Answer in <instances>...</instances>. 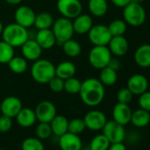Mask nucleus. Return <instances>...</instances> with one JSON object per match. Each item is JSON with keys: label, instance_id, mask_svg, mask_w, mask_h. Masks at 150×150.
<instances>
[{"label": "nucleus", "instance_id": "obj_1", "mask_svg": "<svg viewBox=\"0 0 150 150\" xmlns=\"http://www.w3.org/2000/svg\"><path fill=\"white\" fill-rule=\"evenodd\" d=\"M81 101L88 106L95 107L99 105L105 96V89L103 83L96 78H88L81 82L79 92Z\"/></svg>", "mask_w": 150, "mask_h": 150}, {"label": "nucleus", "instance_id": "obj_2", "mask_svg": "<svg viewBox=\"0 0 150 150\" xmlns=\"http://www.w3.org/2000/svg\"><path fill=\"white\" fill-rule=\"evenodd\" d=\"M56 66L47 59H37L31 67L33 80L40 84H48L56 76Z\"/></svg>", "mask_w": 150, "mask_h": 150}, {"label": "nucleus", "instance_id": "obj_3", "mask_svg": "<svg viewBox=\"0 0 150 150\" xmlns=\"http://www.w3.org/2000/svg\"><path fill=\"white\" fill-rule=\"evenodd\" d=\"M1 35L3 37V41L13 48L21 47L28 40V28L17 24L16 22L5 27Z\"/></svg>", "mask_w": 150, "mask_h": 150}, {"label": "nucleus", "instance_id": "obj_4", "mask_svg": "<svg viewBox=\"0 0 150 150\" xmlns=\"http://www.w3.org/2000/svg\"><path fill=\"white\" fill-rule=\"evenodd\" d=\"M51 30L55 35L57 42L60 45H62L65 41L71 39L74 33L72 21L64 17H61L55 21Z\"/></svg>", "mask_w": 150, "mask_h": 150}, {"label": "nucleus", "instance_id": "obj_5", "mask_svg": "<svg viewBox=\"0 0 150 150\" xmlns=\"http://www.w3.org/2000/svg\"><path fill=\"white\" fill-rule=\"evenodd\" d=\"M123 16L126 24L139 27L146 21V11L140 4L130 3L124 7Z\"/></svg>", "mask_w": 150, "mask_h": 150}, {"label": "nucleus", "instance_id": "obj_6", "mask_svg": "<svg viewBox=\"0 0 150 150\" xmlns=\"http://www.w3.org/2000/svg\"><path fill=\"white\" fill-rule=\"evenodd\" d=\"M111 58V53L107 46H94L88 54V61L96 69H103L108 66Z\"/></svg>", "mask_w": 150, "mask_h": 150}, {"label": "nucleus", "instance_id": "obj_7", "mask_svg": "<svg viewBox=\"0 0 150 150\" xmlns=\"http://www.w3.org/2000/svg\"><path fill=\"white\" fill-rule=\"evenodd\" d=\"M57 7L59 13L69 20L76 18L82 12V5L80 0H57Z\"/></svg>", "mask_w": 150, "mask_h": 150}, {"label": "nucleus", "instance_id": "obj_8", "mask_svg": "<svg viewBox=\"0 0 150 150\" xmlns=\"http://www.w3.org/2000/svg\"><path fill=\"white\" fill-rule=\"evenodd\" d=\"M88 39L94 46H108L112 35L107 26L96 25L88 31Z\"/></svg>", "mask_w": 150, "mask_h": 150}, {"label": "nucleus", "instance_id": "obj_9", "mask_svg": "<svg viewBox=\"0 0 150 150\" xmlns=\"http://www.w3.org/2000/svg\"><path fill=\"white\" fill-rule=\"evenodd\" d=\"M103 134H104L110 143L123 142L125 137V131L124 125L118 124L115 120L107 121L104 125Z\"/></svg>", "mask_w": 150, "mask_h": 150}, {"label": "nucleus", "instance_id": "obj_10", "mask_svg": "<svg viewBox=\"0 0 150 150\" xmlns=\"http://www.w3.org/2000/svg\"><path fill=\"white\" fill-rule=\"evenodd\" d=\"M36 119L42 123H50L57 115L56 106L50 101H42L37 104L35 110Z\"/></svg>", "mask_w": 150, "mask_h": 150}, {"label": "nucleus", "instance_id": "obj_11", "mask_svg": "<svg viewBox=\"0 0 150 150\" xmlns=\"http://www.w3.org/2000/svg\"><path fill=\"white\" fill-rule=\"evenodd\" d=\"M35 16L36 14L35 13L34 10L28 6H20L14 13V19L16 23L26 28L34 26Z\"/></svg>", "mask_w": 150, "mask_h": 150}, {"label": "nucleus", "instance_id": "obj_12", "mask_svg": "<svg viewBox=\"0 0 150 150\" xmlns=\"http://www.w3.org/2000/svg\"><path fill=\"white\" fill-rule=\"evenodd\" d=\"M83 120L85 122L86 128H88L92 131L102 130L107 122L106 116L100 110H91L88 112Z\"/></svg>", "mask_w": 150, "mask_h": 150}, {"label": "nucleus", "instance_id": "obj_13", "mask_svg": "<svg viewBox=\"0 0 150 150\" xmlns=\"http://www.w3.org/2000/svg\"><path fill=\"white\" fill-rule=\"evenodd\" d=\"M22 108L21 101L16 96H8L5 98L0 105L2 114L10 117H15Z\"/></svg>", "mask_w": 150, "mask_h": 150}, {"label": "nucleus", "instance_id": "obj_14", "mask_svg": "<svg viewBox=\"0 0 150 150\" xmlns=\"http://www.w3.org/2000/svg\"><path fill=\"white\" fill-rule=\"evenodd\" d=\"M58 144L62 150H81L82 146L80 136L69 132L59 137Z\"/></svg>", "mask_w": 150, "mask_h": 150}, {"label": "nucleus", "instance_id": "obj_15", "mask_svg": "<svg viewBox=\"0 0 150 150\" xmlns=\"http://www.w3.org/2000/svg\"><path fill=\"white\" fill-rule=\"evenodd\" d=\"M148 88L147 79L142 74H134L131 76L127 81V88L132 95L139 96L146 92Z\"/></svg>", "mask_w": 150, "mask_h": 150}, {"label": "nucleus", "instance_id": "obj_16", "mask_svg": "<svg viewBox=\"0 0 150 150\" xmlns=\"http://www.w3.org/2000/svg\"><path fill=\"white\" fill-rule=\"evenodd\" d=\"M21 52L23 57L29 61H35L39 59L42 56V49L37 43L35 40L28 39L22 46H21Z\"/></svg>", "mask_w": 150, "mask_h": 150}, {"label": "nucleus", "instance_id": "obj_17", "mask_svg": "<svg viewBox=\"0 0 150 150\" xmlns=\"http://www.w3.org/2000/svg\"><path fill=\"white\" fill-rule=\"evenodd\" d=\"M112 116L113 120L122 125H125L131 122L132 110L128 104L117 103L113 108Z\"/></svg>", "mask_w": 150, "mask_h": 150}, {"label": "nucleus", "instance_id": "obj_18", "mask_svg": "<svg viewBox=\"0 0 150 150\" xmlns=\"http://www.w3.org/2000/svg\"><path fill=\"white\" fill-rule=\"evenodd\" d=\"M108 48L111 54H114L117 57H121L128 51L129 44L123 35L112 36L108 44Z\"/></svg>", "mask_w": 150, "mask_h": 150}, {"label": "nucleus", "instance_id": "obj_19", "mask_svg": "<svg viewBox=\"0 0 150 150\" xmlns=\"http://www.w3.org/2000/svg\"><path fill=\"white\" fill-rule=\"evenodd\" d=\"M72 27L74 33H77L79 35L87 34L93 27V20L91 16L88 14H80L73 19Z\"/></svg>", "mask_w": 150, "mask_h": 150}, {"label": "nucleus", "instance_id": "obj_20", "mask_svg": "<svg viewBox=\"0 0 150 150\" xmlns=\"http://www.w3.org/2000/svg\"><path fill=\"white\" fill-rule=\"evenodd\" d=\"M35 40L37 42V43L41 46L42 50L51 49L57 42L55 35L52 30L50 28L38 30Z\"/></svg>", "mask_w": 150, "mask_h": 150}, {"label": "nucleus", "instance_id": "obj_21", "mask_svg": "<svg viewBox=\"0 0 150 150\" xmlns=\"http://www.w3.org/2000/svg\"><path fill=\"white\" fill-rule=\"evenodd\" d=\"M134 61L142 68L150 67V44H143L136 50Z\"/></svg>", "mask_w": 150, "mask_h": 150}, {"label": "nucleus", "instance_id": "obj_22", "mask_svg": "<svg viewBox=\"0 0 150 150\" xmlns=\"http://www.w3.org/2000/svg\"><path fill=\"white\" fill-rule=\"evenodd\" d=\"M18 124L22 127H30L35 125L36 121V116L35 110L29 108H22L15 117Z\"/></svg>", "mask_w": 150, "mask_h": 150}, {"label": "nucleus", "instance_id": "obj_23", "mask_svg": "<svg viewBox=\"0 0 150 150\" xmlns=\"http://www.w3.org/2000/svg\"><path fill=\"white\" fill-rule=\"evenodd\" d=\"M56 76L63 79L64 81L73 77L76 72V66L71 61H64L61 62L56 67Z\"/></svg>", "mask_w": 150, "mask_h": 150}, {"label": "nucleus", "instance_id": "obj_24", "mask_svg": "<svg viewBox=\"0 0 150 150\" xmlns=\"http://www.w3.org/2000/svg\"><path fill=\"white\" fill-rule=\"evenodd\" d=\"M68 123L69 121L64 116L56 115V117L50 123L52 133H54L57 137L64 134L68 132Z\"/></svg>", "mask_w": 150, "mask_h": 150}, {"label": "nucleus", "instance_id": "obj_25", "mask_svg": "<svg viewBox=\"0 0 150 150\" xmlns=\"http://www.w3.org/2000/svg\"><path fill=\"white\" fill-rule=\"evenodd\" d=\"M131 122L134 126L138 128H142V127L146 126L150 123L149 111L145 110L141 108L139 110H136L135 111L132 112Z\"/></svg>", "mask_w": 150, "mask_h": 150}, {"label": "nucleus", "instance_id": "obj_26", "mask_svg": "<svg viewBox=\"0 0 150 150\" xmlns=\"http://www.w3.org/2000/svg\"><path fill=\"white\" fill-rule=\"evenodd\" d=\"M88 9L92 15L103 17L108 11V3L106 0H88Z\"/></svg>", "mask_w": 150, "mask_h": 150}, {"label": "nucleus", "instance_id": "obj_27", "mask_svg": "<svg viewBox=\"0 0 150 150\" xmlns=\"http://www.w3.org/2000/svg\"><path fill=\"white\" fill-rule=\"evenodd\" d=\"M99 81L103 83V86H112L117 81V71L106 66L101 69L100 72V79Z\"/></svg>", "mask_w": 150, "mask_h": 150}, {"label": "nucleus", "instance_id": "obj_28", "mask_svg": "<svg viewBox=\"0 0 150 150\" xmlns=\"http://www.w3.org/2000/svg\"><path fill=\"white\" fill-rule=\"evenodd\" d=\"M53 22H54V20H53L52 15L49 13L43 12V13H40L36 14L34 26L38 30L48 29L52 27Z\"/></svg>", "mask_w": 150, "mask_h": 150}, {"label": "nucleus", "instance_id": "obj_29", "mask_svg": "<svg viewBox=\"0 0 150 150\" xmlns=\"http://www.w3.org/2000/svg\"><path fill=\"white\" fill-rule=\"evenodd\" d=\"M63 50L65 55L70 57H77L81 53V44L73 39H69L62 44Z\"/></svg>", "mask_w": 150, "mask_h": 150}, {"label": "nucleus", "instance_id": "obj_30", "mask_svg": "<svg viewBox=\"0 0 150 150\" xmlns=\"http://www.w3.org/2000/svg\"><path fill=\"white\" fill-rule=\"evenodd\" d=\"M8 66L10 70L16 74H21L25 72L28 69L27 59L22 57H13L9 62Z\"/></svg>", "mask_w": 150, "mask_h": 150}, {"label": "nucleus", "instance_id": "obj_31", "mask_svg": "<svg viewBox=\"0 0 150 150\" xmlns=\"http://www.w3.org/2000/svg\"><path fill=\"white\" fill-rule=\"evenodd\" d=\"M14 48L6 42L0 41V64H8L14 57Z\"/></svg>", "mask_w": 150, "mask_h": 150}, {"label": "nucleus", "instance_id": "obj_32", "mask_svg": "<svg viewBox=\"0 0 150 150\" xmlns=\"http://www.w3.org/2000/svg\"><path fill=\"white\" fill-rule=\"evenodd\" d=\"M110 145V140L104 134H98L93 138L90 142L91 150H108Z\"/></svg>", "mask_w": 150, "mask_h": 150}, {"label": "nucleus", "instance_id": "obj_33", "mask_svg": "<svg viewBox=\"0 0 150 150\" xmlns=\"http://www.w3.org/2000/svg\"><path fill=\"white\" fill-rule=\"evenodd\" d=\"M108 28L112 36H119L126 32L127 26L126 22L123 20H114L110 23Z\"/></svg>", "mask_w": 150, "mask_h": 150}, {"label": "nucleus", "instance_id": "obj_34", "mask_svg": "<svg viewBox=\"0 0 150 150\" xmlns=\"http://www.w3.org/2000/svg\"><path fill=\"white\" fill-rule=\"evenodd\" d=\"M22 150H44L43 143L42 139L36 138H27L21 144Z\"/></svg>", "mask_w": 150, "mask_h": 150}, {"label": "nucleus", "instance_id": "obj_35", "mask_svg": "<svg viewBox=\"0 0 150 150\" xmlns=\"http://www.w3.org/2000/svg\"><path fill=\"white\" fill-rule=\"evenodd\" d=\"M81 87V82L78 79L74 78V76L64 80V90H65L68 94L71 95L79 94Z\"/></svg>", "mask_w": 150, "mask_h": 150}, {"label": "nucleus", "instance_id": "obj_36", "mask_svg": "<svg viewBox=\"0 0 150 150\" xmlns=\"http://www.w3.org/2000/svg\"><path fill=\"white\" fill-rule=\"evenodd\" d=\"M86 129V125L83 119L81 118H74L69 121L68 123V132L73 134L80 135Z\"/></svg>", "mask_w": 150, "mask_h": 150}, {"label": "nucleus", "instance_id": "obj_37", "mask_svg": "<svg viewBox=\"0 0 150 150\" xmlns=\"http://www.w3.org/2000/svg\"><path fill=\"white\" fill-rule=\"evenodd\" d=\"M35 134H36L37 138L40 139H48L52 134V131H51L50 123L40 122V124L35 128Z\"/></svg>", "mask_w": 150, "mask_h": 150}, {"label": "nucleus", "instance_id": "obj_38", "mask_svg": "<svg viewBox=\"0 0 150 150\" xmlns=\"http://www.w3.org/2000/svg\"><path fill=\"white\" fill-rule=\"evenodd\" d=\"M64 81L57 76L53 77L48 83L49 88L54 93H60L64 90Z\"/></svg>", "mask_w": 150, "mask_h": 150}, {"label": "nucleus", "instance_id": "obj_39", "mask_svg": "<svg viewBox=\"0 0 150 150\" xmlns=\"http://www.w3.org/2000/svg\"><path fill=\"white\" fill-rule=\"evenodd\" d=\"M132 96L133 95L132 94V92L127 88H121L117 92V98L118 103H125V104H128L132 101Z\"/></svg>", "mask_w": 150, "mask_h": 150}, {"label": "nucleus", "instance_id": "obj_40", "mask_svg": "<svg viewBox=\"0 0 150 150\" xmlns=\"http://www.w3.org/2000/svg\"><path fill=\"white\" fill-rule=\"evenodd\" d=\"M139 104L141 109L150 112V92L149 91H146L142 93L141 95H139Z\"/></svg>", "mask_w": 150, "mask_h": 150}, {"label": "nucleus", "instance_id": "obj_41", "mask_svg": "<svg viewBox=\"0 0 150 150\" xmlns=\"http://www.w3.org/2000/svg\"><path fill=\"white\" fill-rule=\"evenodd\" d=\"M13 125L12 117L2 115L0 117V132H7Z\"/></svg>", "mask_w": 150, "mask_h": 150}, {"label": "nucleus", "instance_id": "obj_42", "mask_svg": "<svg viewBox=\"0 0 150 150\" xmlns=\"http://www.w3.org/2000/svg\"><path fill=\"white\" fill-rule=\"evenodd\" d=\"M108 150H126V147L123 144V142H117V143H110Z\"/></svg>", "mask_w": 150, "mask_h": 150}, {"label": "nucleus", "instance_id": "obj_43", "mask_svg": "<svg viewBox=\"0 0 150 150\" xmlns=\"http://www.w3.org/2000/svg\"><path fill=\"white\" fill-rule=\"evenodd\" d=\"M111 2L114 6L124 8L131 3V0H111Z\"/></svg>", "mask_w": 150, "mask_h": 150}, {"label": "nucleus", "instance_id": "obj_44", "mask_svg": "<svg viewBox=\"0 0 150 150\" xmlns=\"http://www.w3.org/2000/svg\"><path fill=\"white\" fill-rule=\"evenodd\" d=\"M108 66L117 71V70H118V69H119V67H120V63H119V61H118L117 59H116V58H112V57H111V58H110V62H109Z\"/></svg>", "mask_w": 150, "mask_h": 150}, {"label": "nucleus", "instance_id": "obj_45", "mask_svg": "<svg viewBox=\"0 0 150 150\" xmlns=\"http://www.w3.org/2000/svg\"><path fill=\"white\" fill-rule=\"evenodd\" d=\"M5 1L10 5H19L21 3L22 0H5Z\"/></svg>", "mask_w": 150, "mask_h": 150}, {"label": "nucleus", "instance_id": "obj_46", "mask_svg": "<svg viewBox=\"0 0 150 150\" xmlns=\"http://www.w3.org/2000/svg\"><path fill=\"white\" fill-rule=\"evenodd\" d=\"M144 0H131V3H135V4H142Z\"/></svg>", "mask_w": 150, "mask_h": 150}, {"label": "nucleus", "instance_id": "obj_47", "mask_svg": "<svg viewBox=\"0 0 150 150\" xmlns=\"http://www.w3.org/2000/svg\"><path fill=\"white\" fill-rule=\"evenodd\" d=\"M3 29H4V27H3V24L2 22L0 21V35H2V32H3Z\"/></svg>", "mask_w": 150, "mask_h": 150}, {"label": "nucleus", "instance_id": "obj_48", "mask_svg": "<svg viewBox=\"0 0 150 150\" xmlns=\"http://www.w3.org/2000/svg\"><path fill=\"white\" fill-rule=\"evenodd\" d=\"M0 150H6V149H3V148H0Z\"/></svg>", "mask_w": 150, "mask_h": 150}, {"label": "nucleus", "instance_id": "obj_49", "mask_svg": "<svg viewBox=\"0 0 150 150\" xmlns=\"http://www.w3.org/2000/svg\"><path fill=\"white\" fill-rule=\"evenodd\" d=\"M149 147H150V142H149Z\"/></svg>", "mask_w": 150, "mask_h": 150}, {"label": "nucleus", "instance_id": "obj_50", "mask_svg": "<svg viewBox=\"0 0 150 150\" xmlns=\"http://www.w3.org/2000/svg\"><path fill=\"white\" fill-rule=\"evenodd\" d=\"M149 1H150V0H149Z\"/></svg>", "mask_w": 150, "mask_h": 150}]
</instances>
